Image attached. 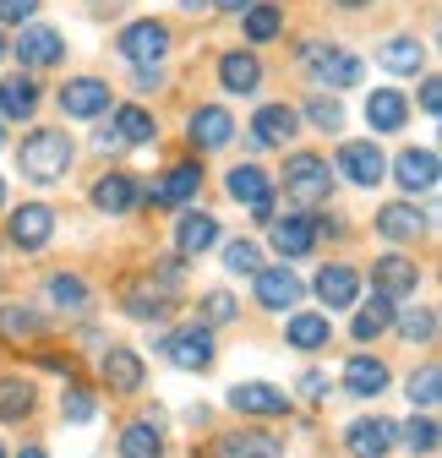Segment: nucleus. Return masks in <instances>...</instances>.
Here are the masks:
<instances>
[{"instance_id": "obj_1", "label": "nucleus", "mask_w": 442, "mask_h": 458, "mask_svg": "<svg viewBox=\"0 0 442 458\" xmlns=\"http://www.w3.org/2000/svg\"><path fill=\"white\" fill-rule=\"evenodd\" d=\"M295 66L306 72V82H311V93H344V88H361L366 82V61L355 49H344L339 38H322V33H311V38H301L295 44Z\"/></svg>"}, {"instance_id": "obj_2", "label": "nucleus", "mask_w": 442, "mask_h": 458, "mask_svg": "<svg viewBox=\"0 0 442 458\" xmlns=\"http://www.w3.org/2000/svg\"><path fill=\"white\" fill-rule=\"evenodd\" d=\"M72 164H77V142L61 126H33L17 142V175L28 186H61L72 175Z\"/></svg>"}, {"instance_id": "obj_3", "label": "nucleus", "mask_w": 442, "mask_h": 458, "mask_svg": "<svg viewBox=\"0 0 442 458\" xmlns=\"http://www.w3.org/2000/svg\"><path fill=\"white\" fill-rule=\"evenodd\" d=\"M273 186H285V202L295 213H322L327 202H334V169H327V153L317 148H295L285 153V169L273 175Z\"/></svg>"}, {"instance_id": "obj_4", "label": "nucleus", "mask_w": 442, "mask_h": 458, "mask_svg": "<svg viewBox=\"0 0 442 458\" xmlns=\"http://www.w3.org/2000/svg\"><path fill=\"white\" fill-rule=\"evenodd\" d=\"M170 49H175V28L164 17H132L115 28V55L137 72V66H170Z\"/></svg>"}, {"instance_id": "obj_5", "label": "nucleus", "mask_w": 442, "mask_h": 458, "mask_svg": "<svg viewBox=\"0 0 442 458\" xmlns=\"http://www.w3.org/2000/svg\"><path fill=\"white\" fill-rule=\"evenodd\" d=\"M153 350L170 360L175 371H213V360H218V338H213V327H202V322L191 317V322H181V327H170V333H158Z\"/></svg>"}, {"instance_id": "obj_6", "label": "nucleus", "mask_w": 442, "mask_h": 458, "mask_svg": "<svg viewBox=\"0 0 442 458\" xmlns=\"http://www.w3.org/2000/svg\"><path fill=\"white\" fill-rule=\"evenodd\" d=\"M225 197L241 202V208L251 213V224H262V229H268V218H279V213H273V197H279V186H273V175H268L257 158H241V164L225 169Z\"/></svg>"}, {"instance_id": "obj_7", "label": "nucleus", "mask_w": 442, "mask_h": 458, "mask_svg": "<svg viewBox=\"0 0 442 458\" xmlns=\"http://www.w3.org/2000/svg\"><path fill=\"white\" fill-rule=\"evenodd\" d=\"M327 169H334V181H350V186L371 191V186L388 181V153H382L371 137H344L334 148V158H327Z\"/></svg>"}, {"instance_id": "obj_8", "label": "nucleus", "mask_w": 442, "mask_h": 458, "mask_svg": "<svg viewBox=\"0 0 442 458\" xmlns=\"http://www.w3.org/2000/svg\"><path fill=\"white\" fill-rule=\"evenodd\" d=\"M66 33L61 28H49V22H28V28H17V38H12V61L28 72V77H38V72H55V66H66Z\"/></svg>"}, {"instance_id": "obj_9", "label": "nucleus", "mask_w": 442, "mask_h": 458, "mask_svg": "<svg viewBox=\"0 0 442 458\" xmlns=\"http://www.w3.org/2000/svg\"><path fill=\"white\" fill-rule=\"evenodd\" d=\"M202 158H181V164H170V169H158L153 175V186H142V202L148 208H197V197H202Z\"/></svg>"}, {"instance_id": "obj_10", "label": "nucleus", "mask_w": 442, "mask_h": 458, "mask_svg": "<svg viewBox=\"0 0 442 458\" xmlns=\"http://www.w3.org/2000/svg\"><path fill=\"white\" fill-rule=\"evenodd\" d=\"M235 137H241V121H235L225 104H191L186 109V148H191V158L225 153Z\"/></svg>"}, {"instance_id": "obj_11", "label": "nucleus", "mask_w": 442, "mask_h": 458, "mask_svg": "<svg viewBox=\"0 0 442 458\" xmlns=\"http://www.w3.org/2000/svg\"><path fill=\"white\" fill-rule=\"evenodd\" d=\"M55 109H61L66 121H104V114L115 109V88H109L104 77H93V72L66 77L61 88H55Z\"/></svg>"}, {"instance_id": "obj_12", "label": "nucleus", "mask_w": 442, "mask_h": 458, "mask_svg": "<svg viewBox=\"0 0 442 458\" xmlns=\"http://www.w3.org/2000/svg\"><path fill=\"white\" fill-rule=\"evenodd\" d=\"M251 301H257L262 311H273V317H290V311H301V301H306V278H301L295 267H285V262H262L257 278H251Z\"/></svg>"}, {"instance_id": "obj_13", "label": "nucleus", "mask_w": 442, "mask_h": 458, "mask_svg": "<svg viewBox=\"0 0 442 458\" xmlns=\"http://www.w3.org/2000/svg\"><path fill=\"white\" fill-rule=\"evenodd\" d=\"M388 181L415 202V197H431L437 191V181H442V158H437V148L431 142H421V148H399L394 158H388Z\"/></svg>"}, {"instance_id": "obj_14", "label": "nucleus", "mask_w": 442, "mask_h": 458, "mask_svg": "<svg viewBox=\"0 0 442 458\" xmlns=\"http://www.w3.org/2000/svg\"><path fill=\"white\" fill-rule=\"evenodd\" d=\"M295 137H301V114H295V104L268 98V104L251 109V121H246V148H251V153L285 148V142H295Z\"/></svg>"}, {"instance_id": "obj_15", "label": "nucleus", "mask_w": 442, "mask_h": 458, "mask_svg": "<svg viewBox=\"0 0 442 458\" xmlns=\"http://www.w3.org/2000/svg\"><path fill=\"white\" fill-rule=\"evenodd\" d=\"M371 229L399 251V246H415L426 229H431V213H426L421 202H410V197H394V202H382V208L371 213Z\"/></svg>"}, {"instance_id": "obj_16", "label": "nucleus", "mask_w": 442, "mask_h": 458, "mask_svg": "<svg viewBox=\"0 0 442 458\" xmlns=\"http://www.w3.org/2000/svg\"><path fill=\"white\" fill-rule=\"evenodd\" d=\"M88 202L93 213L104 218H132L142 208V181H137V169H104V175L88 186Z\"/></svg>"}, {"instance_id": "obj_17", "label": "nucleus", "mask_w": 442, "mask_h": 458, "mask_svg": "<svg viewBox=\"0 0 442 458\" xmlns=\"http://www.w3.org/2000/svg\"><path fill=\"white\" fill-rule=\"evenodd\" d=\"M415 290H421V262L410 257V251H382V257H371V295H382V301H415Z\"/></svg>"}, {"instance_id": "obj_18", "label": "nucleus", "mask_w": 442, "mask_h": 458, "mask_svg": "<svg viewBox=\"0 0 442 458\" xmlns=\"http://www.w3.org/2000/svg\"><path fill=\"white\" fill-rule=\"evenodd\" d=\"M213 77H218V88H225L230 98H257V93H262V82H268L262 55H257V49H246V44H235V49L218 55V61H213Z\"/></svg>"}, {"instance_id": "obj_19", "label": "nucleus", "mask_w": 442, "mask_h": 458, "mask_svg": "<svg viewBox=\"0 0 442 458\" xmlns=\"http://www.w3.org/2000/svg\"><path fill=\"white\" fill-rule=\"evenodd\" d=\"M361 290H366V278H361L355 262H322L317 278H311V295L327 306V317H334V311H355Z\"/></svg>"}, {"instance_id": "obj_20", "label": "nucleus", "mask_w": 442, "mask_h": 458, "mask_svg": "<svg viewBox=\"0 0 442 458\" xmlns=\"http://www.w3.org/2000/svg\"><path fill=\"white\" fill-rule=\"evenodd\" d=\"M268 246H273V257H279L285 267H295V262H306L311 251H317V229H311V213H285V218H268Z\"/></svg>"}, {"instance_id": "obj_21", "label": "nucleus", "mask_w": 442, "mask_h": 458, "mask_svg": "<svg viewBox=\"0 0 442 458\" xmlns=\"http://www.w3.org/2000/svg\"><path fill=\"white\" fill-rule=\"evenodd\" d=\"M6 241L28 257H38L49 241H55V208L49 202H22L6 213Z\"/></svg>"}, {"instance_id": "obj_22", "label": "nucleus", "mask_w": 442, "mask_h": 458, "mask_svg": "<svg viewBox=\"0 0 442 458\" xmlns=\"http://www.w3.org/2000/svg\"><path fill=\"white\" fill-rule=\"evenodd\" d=\"M98 377H104V387L115 393V398H132L148 382V360H142V350H132V344H104Z\"/></svg>"}, {"instance_id": "obj_23", "label": "nucleus", "mask_w": 442, "mask_h": 458, "mask_svg": "<svg viewBox=\"0 0 442 458\" xmlns=\"http://www.w3.org/2000/svg\"><path fill=\"white\" fill-rule=\"evenodd\" d=\"M410 114H415V104H410L404 88H366V126H371V137H399L410 126Z\"/></svg>"}, {"instance_id": "obj_24", "label": "nucleus", "mask_w": 442, "mask_h": 458, "mask_svg": "<svg viewBox=\"0 0 442 458\" xmlns=\"http://www.w3.org/2000/svg\"><path fill=\"white\" fill-rule=\"evenodd\" d=\"M399 447V426L388 415H361L344 426V453L350 458H388Z\"/></svg>"}, {"instance_id": "obj_25", "label": "nucleus", "mask_w": 442, "mask_h": 458, "mask_svg": "<svg viewBox=\"0 0 442 458\" xmlns=\"http://www.w3.org/2000/svg\"><path fill=\"white\" fill-rule=\"evenodd\" d=\"M218 241H225V229H218V218L208 208H181V218H175V257L181 262H197Z\"/></svg>"}, {"instance_id": "obj_26", "label": "nucleus", "mask_w": 442, "mask_h": 458, "mask_svg": "<svg viewBox=\"0 0 442 458\" xmlns=\"http://www.w3.org/2000/svg\"><path fill=\"white\" fill-rule=\"evenodd\" d=\"M38 104H44V82L38 77H28V72H6V77H0V126L33 121Z\"/></svg>"}, {"instance_id": "obj_27", "label": "nucleus", "mask_w": 442, "mask_h": 458, "mask_svg": "<svg viewBox=\"0 0 442 458\" xmlns=\"http://www.w3.org/2000/svg\"><path fill=\"white\" fill-rule=\"evenodd\" d=\"M225 404H230L235 415L279 420V415H290V393H285V387H273V382H235V387L225 393Z\"/></svg>"}, {"instance_id": "obj_28", "label": "nucleus", "mask_w": 442, "mask_h": 458, "mask_svg": "<svg viewBox=\"0 0 442 458\" xmlns=\"http://www.w3.org/2000/svg\"><path fill=\"white\" fill-rule=\"evenodd\" d=\"M371 61L388 72V77H426V38H415V33H388V38L371 49Z\"/></svg>"}, {"instance_id": "obj_29", "label": "nucleus", "mask_w": 442, "mask_h": 458, "mask_svg": "<svg viewBox=\"0 0 442 458\" xmlns=\"http://www.w3.org/2000/svg\"><path fill=\"white\" fill-rule=\"evenodd\" d=\"M388 382H394V371H388V360H377V355H366V350H355L350 360H344V377H339V387H344V398H382L388 393Z\"/></svg>"}, {"instance_id": "obj_30", "label": "nucleus", "mask_w": 442, "mask_h": 458, "mask_svg": "<svg viewBox=\"0 0 442 458\" xmlns=\"http://www.w3.org/2000/svg\"><path fill=\"white\" fill-rule=\"evenodd\" d=\"M213 458H285V437L268 426H241L213 442Z\"/></svg>"}, {"instance_id": "obj_31", "label": "nucleus", "mask_w": 442, "mask_h": 458, "mask_svg": "<svg viewBox=\"0 0 442 458\" xmlns=\"http://www.w3.org/2000/svg\"><path fill=\"white\" fill-rule=\"evenodd\" d=\"M104 121H109V131H115L121 137V148L132 153V148H153L158 142V121H153V109L148 104H115V109H109L104 114Z\"/></svg>"}, {"instance_id": "obj_32", "label": "nucleus", "mask_w": 442, "mask_h": 458, "mask_svg": "<svg viewBox=\"0 0 442 458\" xmlns=\"http://www.w3.org/2000/svg\"><path fill=\"white\" fill-rule=\"evenodd\" d=\"M285 344L290 350H301V355H317V350H327L334 344V317L327 311H290L285 317Z\"/></svg>"}, {"instance_id": "obj_33", "label": "nucleus", "mask_w": 442, "mask_h": 458, "mask_svg": "<svg viewBox=\"0 0 442 458\" xmlns=\"http://www.w3.org/2000/svg\"><path fill=\"white\" fill-rule=\"evenodd\" d=\"M285 22H290L285 0H257V6H246V12H241V38H246V49L273 44V38L285 33Z\"/></svg>"}, {"instance_id": "obj_34", "label": "nucleus", "mask_w": 442, "mask_h": 458, "mask_svg": "<svg viewBox=\"0 0 442 458\" xmlns=\"http://www.w3.org/2000/svg\"><path fill=\"white\" fill-rule=\"evenodd\" d=\"M295 114H301V126H311V131H322V137H339V131L350 126V109H344V98H334V93H306V104H295Z\"/></svg>"}, {"instance_id": "obj_35", "label": "nucleus", "mask_w": 442, "mask_h": 458, "mask_svg": "<svg viewBox=\"0 0 442 458\" xmlns=\"http://www.w3.org/2000/svg\"><path fill=\"white\" fill-rule=\"evenodd\" d=\"M44 301L55 306V311H88L93 306V290H88V278L82 273H66V267H55L49 278H44Z\"/></svg>"}, {"instance_id": "obj_36", "label": "nucleus", "mask_w": 442, "mask_h": 458, "mask_svg": "<svg viewBox=\"0 0 442 458\" xmlns=\"http://www.w3.org/2000/svg\"><path fill=\"white\" fill-rule=\"evenodd\" d=\"M394 301H382V295H371V301H355V317H350V338L361 344V350H366V344H377L382 333H388L394 327Z\"/></svg>"}, {"instance_id": "obj_37", "label": "nucleus", "mask_w": 442, "mask_h": 458, "mask_svg": "<svg viewBox=\"0 0 442 458\" xmlns=\"http://www.w3.org/2000/svg\"><path fill=\"white\" fill-rule=\"evenodd\" d=\"M33 410H38V387H33L28 377H17V371H0V420L17 426V420H28Z\"/></svg>"}, {"instance_id": "obj_38", "label": "nucleus", "mask_w": 442, "mask_h": 458, "mask_svg": "<svg viewBox=\"0 0 442 458\" xmlns=\"http://www.w3.org/2000/svg\"><path fill=\"white\" fill-rule=\"evenodd\" d=\"M115 453H121V458H164V426H158V415L132 420V426L121 431Z\"/></svg>"}, {"instance_id": "obj_39", "label": "nucleus", "mask_w": 442, "mask_h": 458, "mask_svg": "<svg viewBox=\"0 0 442 458\" xmlns=\"http://www.w3.org/2000/svg\"><path fill=\"white\" fill-rule=\"evenodd\" d=\"M121 311L132 322H164V317H170V295L153 290V284H132V290L121 295Z\"/></svg>"}, {"instance_id": "obj_40", "label": "nucleus", "mask_w": 442, "mask_h": 458, "mask_svg": "<svg viewBox=\"0 0 442 458\" xmlns=\"http://www.w3.org/2000/svg\"><path fill=\"white\" fill-rule=\"evenodd\" d=\"M394 333L410 344V350H415V344L426 350V344L437 338V306H399L394 311Z\"/></svg>"}, {"instance_id": "obj_41", "label": "nucleus", "mask_w": 442, "mask_h": 458, "mask_svg": "<svg viewBox=\"0 0 442 458\" xmlns=\"http://www.w3.org/2000/svg\"><path fill=\"white\" fill-rule=\"evenodd\" d=\"M44 333H49V317L38 306H17V301L0 306V338H44Z\"/></svg>"}, {"instance_id": "obj_42", "label": "nucleus", "mask_w": 442, "mask_h": 458, "mask_svg": "<svg viewBox=\"0 0 442 458\" xmlns=\"http://www.w3.org/2000/svg\"><path fill=\"white\" fill-rule=\"evenodd\" d=\"M404 398H410V410L431 415L437 398H442V366L437 360H421V371H410V382H404Z\"/></svg>"}, {"instance_id": "obj_43", "label": "nucleus", "mask_w": 442, "mask_h": 458, "mask_svg": "<svg viewBox=\"0 0 442 458\" xmlns=\"http://www.w3.org/2000/svg\"><path fill=\"white\" fill-rule=\"evenodd\" d=\"M437 437H442V431H437L431 415H410V420L399 426V447H404L410 458H431V453H437Z\"/></svg>"}, {"instance_id": "obj_44", "label": "nucleus", "mask_w": 442, "mask_h": 458, "mask_svg": "<svg viewBox=\"0 0 442 458\" xmlns=\"http://www.w3.org/2000/svg\"><path fill=\"white\" fill-rule=\"evenodd\" d=\"M218 257H225L230 278H257V267H262V246L257 241H218Z\"/></svg>"}, {"instance_id": "obj_45", "label": "nucleus", "mask_w": 442, "mask_h": 458, "mask_svg": "<svg viewBox=\"0 0 442 458\" xmlns=\"http://www.w3.org/2000/svg\"><path fill=\"white\" fill-rule=\"evenodd\" d=\"M93 415H98V393L82 387V382H66V393H61V420L66 426H88Z\"/></svg>"}, {"instance_id": "obj_46", "label": "nucleus", "mask_w": 442, "mask_h": 458, "mask_svg": "<svg viewBox=\"0 0 442 458\" xmlns=\"http://www.w3.org/2000/svg\"><path fill=\"white\" fill-rule=\"evenodd\" d=\"M235 317H241V301H235L230 290H208L202 306H197V322H202V327H230Z\"/></svg>"}, {"instance_id": "obj_47", "label": "nucleus", "mask_w": 442, "mask_h": 458, "mask_svg": "<svg viewBox=\"0 0 442 458\" xmlns=\"http://www.w3.org/2000/svg\"><path fill=\"white\" fill-rule=\"evenodd\" d=\"M164 88H170V66H137L132 72V93L137 98H158Z\"/></svg>"}, {"instance_id": "obj_48", "label": "nucleus", "mask_w": 442, "mask_h": 458, "mask_svg": "<svg viewBox=\"0 0 442 458\" xmlns=\"http://www.w3.org/2000/svg\"><path fill=\"white\" fill-rule=\"evenodd\" d=\"M38 6H44V0H0V28H28V22H38Z\"/></svg>"}, {"instance_id": "obj_49", "label": "nucleus", "mask_w": 442, "mask_h": 458, "mask_svg": "<svg viewBox=\"0 0 442 458\" xmlns=\"http://www.w3.org/2000/svg\"><path fill=\"white\" fill-rule=\"evenodd\" d=\"M306 398H311V404H327V398H334V382H327L322 371H301V382H295Z\"/></svg>"}, {"instance_id": "obj_50", "label": "nucleus", "mask_w": 442, "mask_h": 458, "mask_svg": "<svg viewBox=\"0 0 442 458\" xmlns=\"http://www.w3.org/2000/svg\"><path fill=\"white\" fill-rule=\"evenodd\" d=\"M415 98H421V114H426V121H437V109H442V82H437V77L426 72V77H421V93H415Z\"/></svg>"}, {"instance_id": "obj_51", "label": "nucleus", "mask_w": 442, "mask_h": 458, "mask_svg": "<svg viewBox=\"0 0 442 458\" xmlns=\"http://www.w3.org/2000/svg\"><path fill=\"white\" fill-rule=\"evenodd\" d=\"M93 148H98V153H126V148H121V137L109 131V121H98V131H93Z\"/></svg>"}, {"instance_id": "obj_52", "label": "nucleus", "mask_w": 442, "mask_h": 458, "mask_svg": "<svg viewBox=\"0 0 442 458\" xmlns=\"http://www.w3.org/2000/svg\"><path fill=\"white\" fill-rule=\"evenodd\" d=\"M208 6H213V12H230V17H241L246 6H257V0H208Z\"/></svg>"}, {"instance_id": "obj_53", "label": "nucleus", "mask_w": 442, "mask_h": 458, "mask_svg": "<svg viewBox=\"0 0 442 458\" xmlns=\"http://www.w3.org/2000/svg\"><path fill=\"white\" fill-rule=\"evenodd\" d=\"M181 12H186V17H213L208 0H181Z\"/></svg>"}, {"instance_id": "obj_54", "label": "nucleus", "mask_w": 442, "mask_h": 458, "mask_svg": "<svg viewBox=\"0 0 442 458\" xmlns=\"http://www.w3.org/2000/svg\"><path fill=\"white\" fill-rule=\"evenodd\" d=\"M334 6H339V12H366L371 0H334Z\"/></svg>"}, {"instance_id": "obj_55", "label": "nucleus", "mask_w": 442, "mask_h": 458, "mask_svg": "<svg viewBox=\"0 0 442 458\" xmlns=\"http://www.w3.org/2000/svg\"><path fill=\"white\" fill-rule=\"evenodd\" d=\"M17 458H49V453H44V447H38V442H28V447H22V453H17Z\"/></svg>"}, {"instance_id": "obj_56", "label": "nucleus", "mask_w": 442, "mask_h": 458, "mask_svg": "<svg viewBox=\"0 0 442 458\" xmlns=\"http://www.w3.org/2000/svg\"><path fill=\"white\" fill-rule=\"evenodd\" d=\"M6 49H12V38H6V28H0V61H6Z\"/></svg>"}, {"instance_id": "obj_57", "label": "nucleus", "mask_w": 442, "mask_h": 458, "mask_svg": "<svg viewBox=\"0 0 442 458\" xmlns=\"http://www.w3.org/2000/svg\"><path fill=\"white\" fill-rule=\"evenodd\" d=\"M0 213H6V175H0Z\"/></svg>"}, {"instance_id": "obj_58", "label": "nucleus", "mask_w": 442, "mask_h": 458, "mask_svg": "<svg viewBox=\"0 0 442 458\" xmlns=\"http://www.w3.org/2000/svg\"><path fill=\"white\" fill-rule=\"evenodd\" d=\"M0 148H6V126H0Z\"/></svg>"}, {"instance_id": "obj_59", "label": "nucleus", "mask_w": 442, "mask_h": 458, "mask_svg": "<svg viewBox=\"0 0 442 458\" xmlns=\"http://www.w3.org/2000/svg\"><path fill=\"white\" fill-rule=\"evenodd\" d=\"M0 458H6V447H0Z\"/></svg>"}]
</instances>
